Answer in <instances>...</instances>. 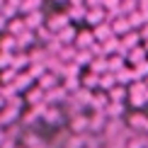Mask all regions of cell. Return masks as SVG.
<instances>
[{
    "instance_id": "obj_21",
    "label": "cell",
    "mask_w": 148,
    "mask_h": 148,
    "mask_svg": "<svg viewBox=\"0 0 148 148\" xmlns=\"http://www.w3.org/2000/svg\"><path fill=\"white\" fill-rule=\"evenodd\" d=\"M136 10H138V0H121V12L124 15H131Z\"/></svg>"
},
{
    "instance_id": "obj_9",
    "label": "cell",
    "mask_w": 148,
    "mask_h": 148,
    "mask_svg": "<svg viewBox=\"0 0 148 148\" xmlns=\"http://www.w3.org/2000/svg\"><path fill=\"white\" fill-rule=\"evenodd\" d=\"M53 36H56L63 46H73V44H75V36H78V29L73 27V24H68V27H63L58 34H53Z\"/></svg>"
},
{
    "instance_id": "obj_3",
    "label": "cell",
    "mask_w": 148,
    "mask_h": 148,
    "mask_svg": "<svg viewBox=\"0 0 148 148\" xmlns=\"http://www.w3.org/2000/svg\"><path fill=\"white\" fill-rule=\"evenodd\" d=\"M71 20H68V15L66 12H56V15H51V17H46V27L51 29L53 34H58L63 27H68Z\"/></svg>"
},
{
    "instance_id": "obj_24",
    "label": "cell",
    "mask_w": 148,
    "mask_h": 148,
    "mask_svg": "<svg viewBox=\"0 0 148 148\" xmlns=\"http://www.w3.org/2000/svg\"><path fill=\"white\" fill-rule=\"evenodd\" d=\"M22 3H24V0H8V5H12V8H17V10H20Z\"/></svg>"
},
{
    "instance_id": "obj_22",
    "label": "cell",
    "mask_w": 148,
    "mask_h": 148,
    "mask_svg": "<svg viewBox=\"0 0 148 148\" xmlns=\"http://www.w3.org/2000/svg\"><path fill=\"white\" fill-rule=\"evenodd\" d=\"M104 0H85V8H102Z\"/></svg>"
},
{
    "instance_id": "obj_16",
    "label": "cell",
    "mask_w": 148,
    "mask_h": 148,
    "mask_svg": "<svg viewBox=\"0 0 148 148\" xmlns=\"http://www.w3.org/2000/svg\"><path fill=\"white\" fill-rule=\"evenodd\" d=\"M36 85L44 88V90H51V88H56V85H58V75H56V73H51V71H46L44 75L36 80Z\"/></svg>"
},
{
    "instance_id": "obj_5",
    "label": "cell",
    "mask_w": 148,
    "mask_h": 148,
    "mask_svg": "<svg viewBox=\"0 0 148 148\" xmlns=\"http://www.w3.org/2000/svg\"><path fill=\"white\" fill-rule=\"evenodd\" d=\"M22 17H24V24H27V29H32V32H36L39 27H44V24H46V17H44V12H41V10L27 12V15H22Z\"/></svg>"
},
{
    "instance_id": "obj_15",
    "label": "cell",
    "mask_w": 148,
    "mask_h": 148,
    "mask_svg": "<svg viewBox=\"0 0 148 148\" xmlns=\"http://www.w3.org/2000/svg\"><path fill=\"white\" fill-rule=\"evenodd\" d=\"M80 85H83V88H88V90H100V75H97V73H80Z\"/></svg>"
},
{
    "instance_id": "obj_6",
    "label": "cell",
    "mask_w": 148,
    "mask_h": 148,
    "mask_svg": "<svg viewBox=\"0 0 148 148\" xmlns=\"http://www.w3.org/2000/svg\"><path fill=\"white\" fill-rule=\"evenodd\" d=\"M97 41H95V34L92 29H78V36H75V49H92Z\"/></svg>"
},
{
    "instance_id": "obj_17",
    "label": "cell",
    "mask_w": 148,
    "mask_h": 148,
    "mask_svg": "<svg viewBox=\"0 0 148 148\" xmlns=\"http://www.w3.org/2000/svg\"><path fill=\"white\" fill-rule=\"evenodd\" d=\"M71 22H85V15H88V8L85 5H71V10L66 12Z\"/></svg>"
},
{
    "instance_id": "obj_13",
    "label": "cell",
    "mask_w": 148,
    "mask_h": 148,
    "mask_svg": "<svg viewBox=\"0 0 148 148\" xmlns=\"http://www.w3.org/2000/svg\"><path fill=\"white\" fill-rule=\"evenodd\" d=\"M41 119H44L46 124H58V121H61V109H58V104H46Z\"/></svg>"
},
{
    "instance_id": "obj_28",
    "label": "cell",
    "mask_w": 148,
    "mask_h": 148,
    "mask_svg": "<svg viewBox=\"0 0 148 148\" xmlns=\"http://www.w3.org/2000/svg\"><path fill=\"white\" fill-rule=\"evenodd\" d=\"M143 83H146V88H148V78H146V80H143Z\"/></svg>"
},
{
    "instance_id": "obj_27",
    "label": "cell",
    "mask_w": 148,
    "mask_h": 148,
    "mask_svg": "<svg viewBox=\"0 0 148 148\" xmlns=\"http://www.w3.org/2000/svg\"><path fill=\"white\" fill-rule=\"evenodd\" d=\"M53 3H66V0H53Z\"/></svg>"
},
{
    "instance_id": "obj_1",
    "label": "cell",
    "mask_w": 148,
    "mask_h": 148,
    "mask_svg": "<svg viewBox=\"0 0 148 148\" xmlns=\"http://www.w3.org/2000/svg\"><path fill=\"white\" fill-rule=\"evenodd\" d=\"M146 83L143 80H136V83H131L129 85V104H131L134 109H141V107H146L148 104V100H146Z\"/></svg>"
},
{
    "instance_id": "obj_12",
    "label": "cell",
    "mask_w": 148,
    "mask_h": 148,
    "mask_svg": "<svg viewBox=\"0 0 148 148\" xmlns=\"http://www.w3.org/2000/svg\"><path fill=\"white\" fill-rule=\"evenodd\" d=\"M107 95H109V102H126V100H129V88L116 83L114 88L107 92Z\"/></svg>"
},
{
    "instance_id": "obj_4",
    "label": "cell",
    "mask_w": 148,
    "mask_h": 148,
    "mask_svg": "<svg viewBox=\"0 0 148 148\" xmlns=\"http://www.w3.org/2000/svg\"><path fill=\"white\" fill-rule=\"evenodd\" d=\"M92 34H95V41L97 44H104V41H109V39H114V32H112V24L109 22H102V24H97V27H92Z\"/></svg>"
},
{
    "instance_id": "obj_8",
    "label": "cell",
    "mask_w": 148,
    "mask_h": 148,
    "mask_svg": "<svg viewBox=\"0 0 148 148\" xmlns=\"http://www.w3.org/2000/svg\"><path fill=\"white\" fill-rule=\"evenodd\" d=\"M109 24H112V32H114L116 36H124V34H129V32H131V29H134L126 15H121V17H114V20L109 22Z\"/></svg>"
},
{
    "instance_id": "obj_23",
    "label": "cell",
    "mask_w": 148,
    "mask_h": 148,
    "mask_svg": "<svg viewBox=\"0 0 148 148\" xmlns=\"http://www.w3.org/2000/svg\"><path fill=\"white\" fill-rule=\"evenodd\" d=\"M138 34H141V41H148V22L138 29Z\"/></svg>"
},
{
    "instance_id": "obj_2",
    "label": "cell",
    "mask_w": 148,
    "mask_h": 148,
    "mask_svg": "<svg viewBox=\"0 0 148 148\" xmlns=\"http://www.w3.org/2000/svg\"><path fill=\"white\" fill-rule=\"evenodd\" d=\"M24 102L29 104V107H36V104H46V90L39 88V85H32V88L27 90V95H24Z\"/></svg>"
},
{
    "instance_id": "obj_20",
    "label": "cell",
    "mask_w": 148,
    "mask_h": 148,
    "mask_svg": "<svg viewBox=\"0 0 148 148\" xmlns=\"http://www.w3.org/2000/svg\"><path fill=\"white\" fill-rule=\"evenodd\" d=\"M44 0H24L20 5V15H27V12H34V10H41Z\"/></svg>"
},
{
    "instance_id": "obj_25",
    "label": "cell",
    "mask_w": 148,
    "mask_h": 148,
    "mask_svg": "<svg viewBox=\"0 0 148 148\" xmlns=\"http://www.w3.org/2000/svg\"><path fill=\"white\" fill-rule=\"evenodd\" d=\"M5 27H8V20H5V17L0 15V32H5Z\"/></svg>"
},
{
    "instance_id": "obj_10",
    "label": "cell",
    "mask_w": 148,
    "mask_h": 148,
    "mask_svg": "<svg viewBox=\"0 0 148 148\" xmlns=\"http://www.w3.org/2000/svg\"><path fill=\"white\" fill-rule=\"evenodd\" d=\"M114 78H116V83H119V85H126V88H129V85H131V83H136V75H134V68H131V66H124V68H119V71H116L114 73Z\"/></svg>"
},
{
    "instance_id": "obj_7",
    "label": "cell",
    "mask_w": 148,
    "mask_h": 148,
    "mask_svg": "<svg viewBox=\"0 0 148 148\" xmlns=\"http://www.w3.org/2000/svg\"><path fill=\"white\" fill-rule=\"evenodd\" d=\"M85 22L90 27H97V24L107 22V10L104 8H88V15H85Z\"/></svg>"
},
{
    "instance_id": "obj_14",
    "label": "cell",
    "mask_w": 148,
    "mask_h": 148,
    "mask_svg": "<svg viewBox=\"0 0 148 148\" xmlns=\"http://www.w3.org/2000/svg\"><path fill=\"white\" fill-rule=\"evenodd\" d=\"M24 29H27V24H24V17H12V20H8V27H5V32L12 34V36H17V34H22Z\"/></svg>"
},
{
    "instance_id": "obj_19",
    "label": "cell",
    "mask_w": 148,
    "mask_h": 148,
    "mask_svg": "<svg viewBox=\"0 0 148 148\" xmlns=\"http://www.w3.org/2000/svg\"><path fill=\"white\" fill-rule=\"evenodd\" d=\"M114 85H116V78H114V73H102V75H100V90H104V92H109V90H112L114 88Z\"/></svg>"
},
{
    "instance_id": "obj_18",
    "label": "cell",
    "mask_w": 148,
    "mask_h": 148,
    "mask_svg": "<svg viewBox=\"0 0 148 148\" xmlns=\"http://www.w3.org/2000/svg\"><path fill=\"white\" fill-rule=\"evenodd\" d=\"M24 66H29V56H27L24 51H15V53H12V63H10V68L22 71Z\"/></svg>"
},
{
    "instance_id": "obj_11",
    "label": "cell",
    "mask_w": 148,
    "mask_h": 148,
    "mask_svg": "<svg viewBox=\"0 0 148 148\" xmlns=\"http://www.w3.org/2000/svg\"><path fill=\"white\" fill-rule=\"evenodd\" d=\"M143 61H148L146 46H136V49H131V51L126 53V63L129 66H138V63H143Z\"/></svg>"
},
{
    "instance_id": "obj_26",
    "label": "cell",
    "mask_w": 148,
    "mask_h": 148,
    "mask_svg": "<svg viewBox=\"0 0 148 148\" xmlns=\"http://www.w3.org/2000/svg\"><path fill=\"white\" fill-rule=\"evenodd\" d=\"M5 3H8V0H0V10H3V8H5Z\"/></svg>"
}]
</instances>
